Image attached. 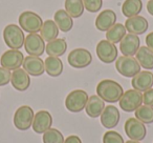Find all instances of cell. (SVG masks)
Masks as SVG:
<instances>
[{"label":"cell","mask_w":153,"mask_h":143,"mask_svg":"<svg viewBox=\"0 0 153 143\" xmlns=\"http://www.w3.org/2000/svg\"><path fill=\"white\" fill-rule=\"evenodd\" d=\"M103 143H125L124 139L117 132L108 130L103 136Z\"/></svg>","instance_id":"obj_32"},{"label":"cell","mask_w":153,"mask_h":143,"mask_svg":"<svg viewBox=\"0 0 153 143\" xmlns=\"http://www.w3.org/2000/svg\"><path fill=\"white\" fill-rule=\"evenodd\" d=\"M66 49H67V43H66L65 39L63 38H57L47 43L46 47H45V52L47 53V55L51 56V57L63 56L66 53Z\"/></svg>","instance_id":"obj_25"},{"label":"cell","mask_w":153,"mask_h":143,"mask_svg":"<svg viewBox=\"0 0 153 143\" xmlns=\"http://www.w3.org/2000/svg\"><path fill=\"white\" fill-rule=\"evenodd\" d=\"M89 99L88 94L83 90H74L66 96L65 107L71 113H80L85 109Z\"/></svg>","instance_id":"obj_4"},{"label":"cell","mask_w":153,"mask_h":143,"mask_svg":"<svg viewBox=\"0 0 153 143\" xmlns=\"http://www.w3.org/2000/svg\"><path fill=\"white\" fill-rule=\"evenodd\" d=\"M115 68L122 76L133 78L140 72V65L137 60L130 56H121L115 60Z\"/></svg>","instance_id":"obj_3"},{"label":"cell","mask_w":153,"mask_h":143,"mask_svg":"<svg viewBox=\"0 0 153 143\" xmlns=\"http://www.w3.org/2000/svg\"><path fill=\"white\" fill-rule=\"evenodd\" d=\"M24 60V56L19 49H9L4 52L0 58L1 66L9 70H15L20 68Z\"/></svg>","instance_id":"obj_12"},{"label":"cell","mask_w":153,"mask_h":143,"mask_svg":"<svg viewBox=\"0 0 153 143\" xmlns=\"http://www.w3.org/2000/svg\"><path fill=\"white\" fill-rule=\"evenodd\" d=\"M11 83L15 90L19 91V92H24L30 85V75L23 68H17L12 73Z\"/></svg>","instance_id":"obj_20"},{"label":"cell","mask_w":153,"mask_h":143,"mask_svg":"<svg viewBox=\"0 0 153 143\" xmlns=\"http://www.w3.org/2000/svg\"><path fill=\"white\" fill-rule=\"evenodd\" d=\"M126 31L130 34L134 35H142L147 32L149 28V23L146 18L142 16H134V17L127 18L125 22Z\"/></svg>","instance_id":"obj_17"},{"label":"cell","mask_w":153,"mask_h":143,"mask_svg":"<svg viewBox=\"0 0 153 143\" xmlns=\"http://www.w3.org/2000/svg\"><path fill=\"white\" fill-rule=\"evenodd\" d=\"M117 49L108 40H101L97 45V55L104 63H112L117 59Z\"/></svg>","instance_id":"obj_11"},{"label":"cell","mask_w":153,"mask_h":143,"mask_svg":"<svg viewBox=\"0 0 153 143\" xmlns=\"http://www.w3.org/2000/svg\"><path fill=\"white\" fill-rule=\"evenodd\" d=\"M12 77L11 70H7L4 67H0V86H4L7 83H10Z\"/></svg>","instance_id":"obj_34"},{"label":"cell","mask_w":153,"mask_h":143,"mask_svg":"<svg viewBox=\"0 0 153 143\" xmlns=\"http://www.w3.org/2000/svg\"><path fill=\"white\" fill-rule=\"evenodd\" d=\"M64 143H82V141L78 136L72 135V136H68L67 138L64 140Z\"/></svg>","instance_id":"obj_36"},{"label":"cell","mask_w":153,"mask_h":143,"mask_svg":"<svg viewBox=\"0 0 153 143\" xmlns=\"http://www.w3.org/2000/svg\"><path fill=\"white\" fill-rule=\"evenodd\" d=\"M59 28L57 26L56 22L53 20H45L43 22L42 26L40 30V36L43 38V40L46 42H51V41L57 39L58 35H59Z\"/></svg>","instance_id":"obj_23"},{"label":"cell","mask_w":153,"mask_h":143,"mask_svg":"<svg viewBox=\"0 0 153 143\" xmlns=\"http://www.w3.org/2000/svg\"><path fill=\"white\" fill-rule=\"evenodd\" d=\"M125 143H140V141H135V140H129V141H127V142H125Z\"/></svg>","instance_id":"obj_39"},{"label":"cell","mask_w":153,"mask_h":143,"mask_svg":"<svg viewBox=\"0 0 153 143\" xmlns=\"http://www.w3.org/2000/svg\"><path fill=\"white\" fill-rule=\"evenodd\" d=\"M117 23V14L112 10H104L96 19V28L101 32H107Z\"/></svg>","instance_id":"obj_18"},{"label":"cell","mask_w":153,"mask_h":143,"mask_svg":"<svg viewBox=\"0 0 153 143\" xmlns=\"http://www.w3.org/2000/svg\"><path fill=\"white\" fill-rule=\"evenodd\" d=\"M101 123L104 127L106 128H113L117 125L120 121V112L117 107L113 106V105H108L105 106L104 111L101 114Z\"/></svg>","instance_id":"obj_19"},{"label":"cell","mask_w":153,"mask_h":143,"mask_svg":"<svg viewBox=\"0 0 153 143\" xmlns=\"http://www.w3.org/2000/svg\"><path fill=\"white\" fill-rule=\"evenodd\" d=\"M124 94V90L119 82L110 79H104L97 85V95L105 102H119Z\"/></svg>","instance_id":"obj_1"},{"label":"cell","mask_w":153,"mask_h":143,"mask_svg":"<svg viewBox=\"0 0 153 143\" xmlns=\"http://www.w3.org/2000/svg\"><path fill=\"white\" fill-rule=\"evenodd\" d=\"M124 130H125L126 135L130 140L142 141L144 140L147 135V130L145 124L136 118L127 119V121L125 122V125H124Z\"/></svg>","instance_id":"obj_10"},{"label":"cell","mask_w":153,"mask_h":143,"mask_svg":"<svg viewBox=\"0 0 153 143\" xmlns=\"http://www.w3.org/2000/svg\"><path fill=\"white\" fill-rule=\"evenodd\" d=\"M22 66L28 75L34 76V77L41 76L45 72L43 60L40 57H36V56H27L24 58Z\"/></svg>","instance_id":"obj_15"},{"label":"cell","mask_w":153,"mask_h":143,"mask_svg":"<svg viewBox=\"0 0 153 143\" xmlns=\"http://www.w3.org/2000/svg\"><path fill=\"white\" fill-rule=\"evenodd\" d=\"M126 28L124 24L122 23H115L111 28H109L106 32V40L109 42L113 43H119L122 41V39L125 37L126 35Z\"/></svg>","instance_id":"obj_28"},{"label":"cell","mask_w":153,"mask_h":143,"mask_svg":"<svg viewBox=\"0 0 153 143\" xmlns=\"http://www.w3.org/2000/svg\"><path fill=\"white\" fill-rule=\"evenodd\" d=\"M43 143H64V137L57 128H49L43 134Z\"/></svg>","instance_id":"obj_31"},{"label":"cell","mask_w":153,"mask_h":143,"mask_svg":"<svg viewBox=\"0 0 153 143\" xmlns=\"http://www.w3.org/2000/svg\"><path fill=\"white\" fill-rule=\"evenodd\" d=\"M146 44L149 49L153 51V32L149 33L146 36Z\"/></svg>","instance_id":"obj_37"},{"label":"cell","mask_w":153,"mask_h":143,"mask_svg":"<svg viewBox=\"0 0 153 143\" xmlns=\"http://www.w3.org/2000/svg\"><path fill=\"white\" fill-rule=\"evenodd\" d=\"M23 46L30 56L40 57L45 52L46 45H45V41L40 35H38L37 33H30L25 37Z\"/></svg>","instance_id":"obj_9"},{"label":"cell","mask_w":153,"mask_h":143,"mask_svg":"<svg viewBox=\"0 0 153 143\" xmlns=\"http://www.w3.org/2000/svg\"><path fill=\"white\" fill-rule=\"evenodd\" d=\"M34 111L28 105L18 107L14 115V125L19 130H27L32 126L34 120Z\"/></svg>","instance_id":"obj_7"},{"label":"cell","mask_w":153,"mask_h":143,"mask_svg":"<svg viewBox=\"0 0 153 143\" xmlns=\"http://www.w3.org/2000/svg\"><path fill=\"white\" fill-rule=\"evenodd\" d=\"M147 11L151 16H153V0H149L147 2Z\"/></svg>","instance_id":"obj_38"},{"label":"cell","mask_w":153,"mask_h":143,"mask_svg":"<svg viewBox=\"0 0 153 143\" xmlns=\"http://www.w3.org/2000/svg\"><path fill=\"white\" fill-rule=\"evenodd\" d=\"M53 117L47 111H39L35 114L33 120V130L37 134H44L47 130L51 127Z\"/></svg>","instance_id":"obj_14"},{"label":"cell","mask_w":153,"mask_h":143,"mask_svg":"<svg viewBox=\"0 0 153 143\" xmlns=\"http://www.w3.org/2000/svg\"><path fill=\"white\" fill-rule=\"evenodd\" d=\"M105 109V101L102 100L98 95L89 97L87 104L85 106V112L90 118H98L101 116Z\"/></svg>","instance_id":"obj_21"},{"label":"cell","mask_w":153,"mask_h":143,"mask_svg":"<svg viewBox=\"0 0 153 143\" xmlns=\"http://www.w3.org/2000/svg\"><path fill=\"white\" fill-rule=\"evenodd\" d=\"M18 22H19L20 28L24 32H27L28 34L40 32L41 26L43 24L42 18L38 14L32 11H25L20 14L19 18H18Z\"/></svg>","instance_id":"obj_5"},{"label":"cell","mask_w":153,"mask_h":143,"mask_svg":"<svg viewBox=\"0 0 153 143\" xmlns=\"http://www.w3.org/2000/svg\"><path fill=\"white\" fill-rule=\"evenodd\" d=\"M45 72L51 77H58L63 73V62L59 57H48L44 61Z\"/></svg>","instance_id":"obj_24"},{"label":"cell","mask_w":153,"mask_h":143,"mask_svg":"<svg viewBox=\"0 0 153 143\" xmlns=\"http://www.w3.org/2000/svg\"><path fill=\"white\" fill-rule=\"evenodd\" d=\"M131 85L134 90L138 92H145V91L152 88L153 85V74L149 70H143L136 74L131 80Z\"/></svg>","instance_id":"obj_16"},{"label":"cell","mask_w":153,"mask_h":143,"mask_svg":"<svg viewBox=\"0 0 153 143\" xmlns=\"http://www.w3.org/2000/svg\"><path fill=\"white\" fill-rule=\"evenodd\" d=\"M53 21L56 22L59 30L64 33L69 32L74 26V20L65 10H58L53 16Z\"/></svg>","instance_id":"obj_22"},{"label":"cell","mask_w":153,"mask_h":143,"mask_svg":"<svg viewBox=\"0 0 153 143\" xmlns=\"http://www.w3.org/2000/svg\"><path fill=\"white\" fill-rule=\"evenodd\" d=\"M65 11L71 18H80L84 13L83 0H65Z\"/></svg>","instance_id":"obj_29"},{"label":"cell","mask_w":153,"mask_h":143,"mask_svg":"<svg viewBox=\"0 0 153 143\" xmlns=\"http://www.w3.org/2000/svg\"><path fill=\"white\" fill-rule=\"evenodd\" d=\"M135 57L140 67H144L146 70L153 68V51L148 46H140L137 53L135 54Z\"/></svg>","instance_id":"obj_26"},{"label":"cell","mask_w":153,"mask_h":143,"mask_svg":"<svg viewBox=\"0 0 153 143\" xmlns=\"http://www.w3.org/2000/svg\"><path fill=\"white\" fill-rule=\"evenodd\" d=\"M140 40L137 35L134 34H126L125 37L120 42V51L123 54V56H134L137 53L140 49Z\"/></svg>","instance_id":"obj_13"},{"label":"cell","mask_w":153,"mask_h":143,"mask_svg":"<svg viewBox=\"0 0 153 143\" xmlns=\"http://www.w3.org/2000/svg\"><path fill=\"white\" fill-rule=\"evenodd\" d=\"M142 0H125L123 5H122V13L127 18L137 16L142 12Z\"/></svg>","instance_id":"obj_27"},{"label":"cell","mask_w":153,"mask_h":143,"mask_svg":"<svg viewBox=\"0 0 153 143\" xmlns=\"http://www.w3.org/2000/svg\"><path fill=\"white\" fill-rule=\"evenodd\" d=\"M67 61L74 68H85L90 65L92 61V56L86 49H74L68 54Z\"/></svg>","instance_id":"obj_8"},{"label":"cell","mask_w":153,"mask_h":143,"mask_svg":"<svg viewBox=\"0 0 153 143\" xmlns=\"http://www.w3.org/2000/svg\"><path fill=\"white\" fill-rule=\"evenodd\" d=\"M84 9L89 13H97L103 7V0H83Z\"/></svg>","instance_id":"obj_33"},{"label":"cell","mask_w":153,"mask_h":143,"mask_svg":"<svg viewBox=\"0 0 153 143\" xmlns=\"http://www.w3.org/2000/svg\"><path fill=\"white\" fill-rule=\"evenodd\" d=\"M143 103L147 106L153 107V88L145 91L143 94Z\"/></svg>","instance_id":"obj_35"},{"label":"cell","mask_w":153,"mask_h":143,"mask_svg":"<svg viewBox=\"0 0 153 143\" xmlns=\"http://www.w3.org/2000/svg\"><path fill=\"white\" fill-rule=\"evenodd\" d=\"M3 39L11 49H19L23 46L25 36L23 30L17 24H7L3 30Z\"/></svg>","instance_id":"obj_2"},{"label":"cell","mask_w":153,"mask_h":143,"mask_svg":"<svg viewBox=\"0 0 153 143\" xmlns=\"http://www.w3.org/2000/svg\"><path fill=\"white\" fill-rule=\"evenodd\" d=\"M120 107L124 112H135L143 104V94L136 90H128L123 94L119 101Z\"/></svg>","instance_id":"obj_6"},{"label":"cell","mask_w":153,"mask_h":143,"mask_svg":"<svg viewBox=\"0 0 153 143\" xmlns=\"http://www.w3.org/2000/svg\"><path fill=\"white\" fill-rule=\"evenodd\" d=\"M135 118L144 124L153 123V107L140 105L135 111Z\"/></svg>","instance_id":"obj_30"}]
</instances>
